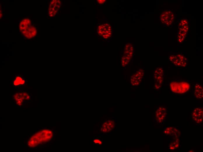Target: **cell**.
<instances>
[{
  "instance_id": "6",
  "label": "cell",
  "mask_w": 203,
  "mask_h": 152,
  "mask_svg": "<svg viewBox=\"0 0 203 152\" xmlns=\"http://www.w3.org/2000/svg\"><path fill=\"white\" fill-rule=\"evenodd\" d=\"M14 99L19 105L22 104L24 100H27L29 99V96L26 93H18L14 96Z\"/></svg>"
},
{
  "instance_id": "1",
  "label": "cell",
  "mask_w": 203,
  "mask_h": 152,
  "mask_svg": "<svg viewBox=\"0 0 203 152\" xmlns=\"http://www.w3.org/2000/svg\"><path fill=\"white\" fill-rule=\"evenodd\" d=\"M53 136V133L52 131L47 129L42 130L31 137L28 142V146L31 147H35L50 141Z\"/></svg>"
},
{
  "instance_id": "2",
  "label": "cell",
  "mask_w": 203,
  "mask_h": 152,
  "mask_svg": "<svg viewBox=\"0 0 203 152\" xmlns=\"http://www.w3.org/2000/svg\"><path fill=\"white\" fill-rule=\"evenodd\" d=\"M19 29L22 35L28 39L32 38L37 34L36 27L28 18H23L20 21Z\"/></svg>"
},
{
  "instance_id": "11",
  "label": "cell",
  "mask_w": 203,
  "mask_h": 152,
  "mask_svg": "<svg viewBox=\"0 0 203 152\" xmlns=\"http://www.w3.org/2000/svg\"><path fill=\"white\" fill-rule=\"evenodd\" d=\"M106 1V0H97V1L99 4H103Z\"/></svg>"
},
{
  "instance_id": "7",
  "label": "cell",
  "mask_w": 203,
  "mask_h": 152,
  "mask_svg": "<svg viewBox=\"0 0 203 152\" xmlns=\"http://www.w3.org/2000/svg\"><path fill=\"white\" fill-rule=\"evenodd\" d=\"M166 110L162 107H160L155 111V113L156 121L159 122H161L163 121L164 118L165 116Z\"/></svg>"
},
{
  "instance_id": "3",
  "label": "cell",
  "mask_w": 203,
  "mask_h": 152,
  "mask_svg": "<svg viewBox=\"0 0 203 152\" xmlns=\"http://www.w3.org/2000/svg\"><path fill=\"white\" fill-rule=\"evenodd\" d=\"M61 1L59 0H53L50 3L48 8L49 15L52 17L57 13L61 6Z\"/></svg>"
},
{
  "instance_id": "8",
  "label": "cell",
  "mask_w": 203,
  "mask_h": 152,
  "mask_svg": "<svg viewBox=\"0 0 203 152\" xmlns=\"http://www.w3.org/2000/svg\"><path fill=\"white\" fill-rule=\"evenodd\" d=\"M194 92L195 97L197 98H202L203 97V88L199 84H196L195 86Z\"/></svg>"
},
{
  "instance_id": "10",
  "label": "cell",
  "mask_w": 203,
  "mask_h": 152,
  "mask_svg": "<svg viewBox=\"0 0 203 152\" xmlns=\"http://www.w3.org/2000/svg\"><path fill=\"white\" fill-rule=\"evenodd\" d=\"M96 144H102V141L98 139H95L93 141Z\"/></svg>"
},
{
  "instance_id": "9",
  "label": "cell",
  "mask_w": 203,
  "mask_h": 152,
  "mask_svg": "<svg viewBox=\"0 0 203 152\" xmlns=\"http://www.w3.org/2000/svg\"><path fill=\"white\" fill-rule=\"evenodd\" d=\"M25 83V81L20 77H17L14 81L13 84L15 86L23 84Z\"/></svg>"
},
{
  "instance_id": "5",
  "label": "cell",
  "mask_w": 203,
  "mask_h": 152,
  "mask_svg": "<svg viewBox=\"0 0 203 152\" xmlns=\"http://www.w3.org/2000/svg\"><path fill=\"white\" fill-rule=\"evenodd\" d=\"M115 127V122L113 120H108L105 122L103 124L101 130L104 132H108L111 131Z\"/></svg>"
},
{
  "instance_id": "4",
  "label": "cell",
  "mask_w": 203,
  "mask_h": 152,
  "mask_svg": "<svg viewBox=\"0 0 203 152\" xmlns=\"http://www.w3.org/2000/svg\"><path fill=\"white\" fill-rule=\"evenodd\" d=\"M192 118L196 123H200L202 120L203 110L200 108H195L192 113Z\"/></svg>"
}]
</instances>
